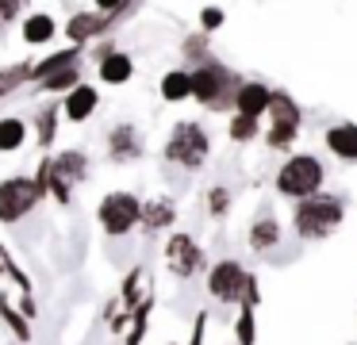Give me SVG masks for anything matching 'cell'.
Wrapping results in <instances>:
<instances>
[{"label":"cell","mask_w":357,"mask_h":345,"mask_svg":"<svg viewBox=\"0 0 357 345\" xmlns=\"http://www.w3.org/2000/svg\"><path fill=\"white\" fill-rule=\"evenodd\" d=\"M89 153L85 150H62L54 158H43V173H47V196H54V204L70 207L73 188L89 181Z\"/></svg>","instance_id":"obj_1"},{"label":"cell","mask_w":357,"mask_h":345,"mask_svg":"<svg viewBox=\"0 0 357 345\" xmlns=\"http://www.w3.org/2000/svg\"><path fill=\"white\" fill-rule=\"evenodd\" d=\"M342 215H346L342 196L319 192V196H311V199H300V204H296V234L307 238V242H319V238L334 234V230L342 227Z\"/></svg>","instance_id":"obj_2"},{"label":"cell","mask_w":357,"mask_h":345,"mask_svg":"<svg viewBox=\"0 0 357 345\" xmlns=\"http://www.w3.org/2000/svg\"><path fill=\"white\" fill-rule=\"evenodd\" d=\"M188 77H192V100H200L204 107H211V112L234 107V92H238L242 81L227 66H219V61L208 58L204 66L188 69Z\"/></svg>","instance_id":"obj_3"},{"label":"cell","mask_w":357,"mask_h":345,"mask_svg":"<svg viewBox=\"0 0 357 345\" xmlns=\"http://www.w3.org/2000/svg\"><path fill=\"white\" fill-rule=\"evenodd\" d=\"M208 153H211L208 130L192 119H181L177 127L169 130V138H165L162 158L169 161V165H181V169H200L204 161H208Z\"/></svg>","instance_id":"obj_4"},{"label":"cell","mask_w":357,"mask_h":345,"mask_svg":"<svg viewBox=\"0 0 357 345\" xmlns=\"http://www.w3.org/2000/svg\"><path fill=\"white\" fill-rule=\"evenodd\" d=\"M96 222H100V230L108 238L131 234V230L142 222V199L135 196V192H127V188L108 192V196H100V204H96Z\"/></svg>","instance_id":"obj_5"},{"label":"cell","mask_w":357,"mask_h":345,"mask_svg":"<svg viewBox=\"0 0 357 345\" xmlns=\"http://www.w3.org/2000/svg\"><path fill=\"white\" fill-rule=\"evenodd\" d=\"M319 188H323V161L311 158V153H296V158H288L284 165H280L277 173V192L288 199H311L319 196Z\"/></svg>","instance_id":"obj_6"},{"label":"cell","mask_w":357,"mask_h":345,"mask_svg":"<svg viewBox=\"0 0 357 345\" xmlns=\"http://www.w3.org/2000/svg\"><path fill=\"white\" fill-rule=\"evenodd\" d=\"M43 192L39 184H35V176H8V181H0V222L4 227H16V222H24L27 215L39 207Z\"/></svg>","instance_id":"obj_7"},{"label":"cell","mask_w":357,"mask_h":345,"mask_svg":"<svg viewBox=\"0 0 357 345\" xmlns=\"http://www.w3.org/2000/svg\"><path fill=\"white\" fill-rule=\"evenodd\" d=\"M269 130H265V142L273 146V150H288L296 138V130H300V107L292 104V100L284 96V92H273L269 100Z\"/></svg>","instance_id":"obj_8"},{"label":"cell","mask_w":357,"mask_h":345,"mask_svg":"<svg viewBox=\"0 0 357 345\" xmlns=\"http://www.w3.org/2000/svg\"><path fill=\"white\" fill-rule=\"evenodd\" d=\"M250 280H254V276H250L238 261H219V265H211V273H208V291L215 299H223V303H242Z\"/></svg>","instance_id":"obj_9"},{"label":"cell","mask_w":357,"mask_h":345,"mask_svg":"<svg viewBox=\"0 0 357 345\" xmlns=\"http://www.w3.org/2000/svg\"><path fill=\"white\" fill-rule=\"evenodd\" d=\"M165 265H169L173 276H181V280H192V276L204 268V250H200V242H196L192 234H169V242H165Z\"/></svg>","instance_id":"obj_10"},{"label":"cell","mask_w":357,"mask_h":345,"mask_svg":"<svg viewBox=\"0 0 357 345\" xmlns=\"http://www.w3.org/2000/svg\"><path fill=\"white\" fill-rule=\"evenodd\" d=\"M116 23L108 20V15H100L93 8V12H73L70 20H66V38H70V46H85V43H93V38H100L104 31H112Z\"/></svg>","instance_id":"obj_11"},{"label":"cell","mask_w":357,"mask_h":345,"mask_svg":"<svg viewBox=\"0 0 357 345\" xmlns=\"http://www.w3.org/2000/svg\"><path fill=\"white\" fill-rule=\"evenodd\" d=\"M96 107H100V89H93V84H85V81H81L73 92H66V100H62V115H66V123H73V127H81V123L93 119Z\"/></svg>","instance_id":"obj_12"},{"label":"cell","mask_w":357,"mask_h":345,"mask_svg":"<svg viewBox=\"0 0 357 345\" xmlns=\"http://www.w3.org/2000/svg\"><path fill=\"white\" fill-rule=\"evenodd\" d=\"M273 89L261 81H242L238 92H234V115H246V119H261L269 112Z\"/></svg>","instance_id":"obj_13"},{"label":"cell","mask_w":357,"mask_h":345,"mask_svg":"<svg viewBox=\"0 0 357 345\" xmlns=\"http://www.w3.org/2000/svg\"><path fill=\"white\" fill-rule=\"evenodd\" d=\"M108 158L112 161H139L142 158V135L135 123H116L108 130Z\"/></svg>","instance_id":"obj_14"},{"label":"cell","mask_w":357,"mask_h":345,"mask_svg":"<svg viewBox=\"0 0 357 345\" xmlns=\"http://www.w3.org/2000/svg\"><path fill=\"white\" fill-rule=\"evenodd\" d=\"M96 77L104 84H127L135 77V58L123 50H104L100 61H96Z\"/></svg>","instance_id":"obj_15"},{"label":"cell","mask_w":357,"mask_h":345,"mask_svg":"<svg viewBox=\"0 0 357 345\" xmlns=\"http://www.w3.org/2000/svg\"><path fill=\"white\" fill-rule=\"evenodd\" d=\"M177 222V204H173L169 196H154V199H142V230H150V234H158V230L173 227Z\"/></svg>","instance_id":"obj_16"},{"label":"cell","mask_w":357,"mask_h":345,"mask_svg":"<svg viewBox=\"0 0 357 345\" xmlns=\"http://www.w3.org/2000/svg\"><path fill=\"white\" fill-rule=\"evenodd\" d=\"M70 66H81V50H77V46H66V50H54V54H47V58L31 61V84L47 81V77L62 73V69H70Z\"/></svg>","instance_id":"obj_17"},{"label":"cell","mask_w":357,"mask_h":345,"mask_svg":"<svg viewBox=\"0 0 357 345\" xmlns=\"http://www.w3.org/2000/svg\"><path fill=\"white\" fill-rule=\"evenodd\" d=\"M326 146H331L334 158L357 161V123H338V127H331L326 130Z\"/></svg>","instance_id":"obj_18"},{"label":"cell","mask_w":357,"mask_h":345,"mask_svg":"<svg viewBox=\"0 0 357 345\" xmlns=\"http://www.w3.org/2000/svg\"><path fill=\"white\" fill-rule=\"evenodd\" d=\"M277 242H280V222L273 219L269 211H265V215H257V219L250 222V250L265 253V250H273Z\"/></svg>","instance_id":"obj_19"},{"label":"cell","mask_w":357,"mask_h":345,"mask_svg":"<svg viewBox=\"0 0 357 345\" xmlns=\"http://www.w3.org/2000/svg\"><path fill=\"white\" fill-rule=\"evenodd\" d=\"M20 35H24L27 46H47L50 38L58 35V23L50 20L47 12H31V15L24 20V31H20Z\"/></svg>","instance_id":"obj_20"},{"label":"cell","mask_w":357,"mask_h":345,"mask_svg":"<svg viewBox=\"0 0 357 345\" xmlns=\"http://www.w3.org/2000/svg\"><path fill=\"white\" fill-rule=\"evenodd\" d=\"M158 92H162L165 104H181V100L192 96V77H188V69H169V73L162 77V84H158Z\"/></svg>","instance_id":"obj_21"},{"label":"cell","mask_w":357,"mask_h":345,"mask_svg":"<svg viewBox=\"0 0 357 345\" xmlns=\"http://www.w3.org/2000/svg\"><path fill=\"white\" fill-rule=\"evenodd\" d=\"M27 142V123L20 115H4L0 119V153H20Z\"/></svg>","instance_id":"obj_22"},{"label":"cell","mask_w":357,"mask_h":345,"mask_svg":"<svg viewBox=\"0 0 357 345\" xmlns=\"http://www.w3.org/2000/svg\"><path fill=\"white\" fill-rule=\"evenodd\" d=\"M58 115H62V104H47L39 112V119H35V142L47 150V146H54V135H58Z\"/></svg>","instance_id":"obj_23"},{"label":"cell","mask_w":357,"mask_h":345,"mask_svg":"<svg viewBox=\"0 0 357 345\" xmlns=\"http://www.w3.org/2000/svg\"><path fill=\"white\" fill-rule=\"evenodd\" d=\"M81 84V66H70V69H62V73H54V77H47V81H39L35 89L39 92H50V96H58V92H73Z\"/></svg>","instance_id":"obj_24"},{"label":"cell","mask_w":357,"mask_h":345,"mask_svg":"<svg viewBox=\"0 0 357 345\" xmlns=\"http://www.w3.org/2000/svg\"><path fill=\"white\" fill-rule=\"evenodd\" d=\"M24 84H31V61H20V66L0 69V96H8V92L24 89Z\"/></svg>","instance_id":"obj_25"},{"label":"cell","mask_w":357,"mask_h":345,"mask_svg":"<svg viewBox=\"0 0 357 345\" xmlns=\"http://www.w3.org/2000/svg\"><path fill=\"white\" fill-rule=\"evenodd\" d=\"M0 276H8V280L16 284V288L24 291V296H31V280H27L24 268H20L16 261H12V253L4 250V242H0Z\"/></svg>","instance_id":"obj_26"},{"label":"cell","mask_w":357,"mask_h":345,"mask_svg":"<svg viewBox=\"0 0 357 345\" xmlns=\"http://www.w3.org/2000/svg\"><path fill=\"white\" fill-rule=\"evenodd\" d=\"M257 130H261V123H257V119H246V115H234V119L227 123V135H231V142H254Z\"/></svg>","instance_id":"obj_27"},{"label":"cell","mask_w":357,"mask_h":345,"mask_svg":"<svg viewBox=\"0 0 357 345\" xmlns=\"http://www.w3.org/2000/svg\"><path fill=\"white\" fill-rule=\"evenodd\" d=\"M0 319L8 322V326H12V334H16L20 342H31V330H27V319H24V314H16V311H12V307L4 303V299H0Z\"/></svg>","instance_id":"obj_28"},{"label":"cell","mask_w":357,"mask_h":345,"mask_svg":"<svg viewBox=\"0 0 357 345\" xmlns=\"http://www.w3.org/2000/svg\"><path fill=\"white\" fill-rule=\"evenodd\" d=\"M234 334H238V345H254V311H242L238 314Z\"/></svg>","instance_id":"obj_29"},{"label":"cell","mask_w":357,"mask_h":345,"mask_svg":"<svg viewBox=\"0 0 357 345\" xmlns=\"http://www.w3.org/2000/svg\"><path fill=\"white\" fill-rule=\"evenodd\" d=\"M227 207H231V192H227V188H211L208 192V211L219 219V215H227Z\"/></svg>","instance_id":"obj_30"},{"label":"cell","mask_w":357,"mask_h":345,"mask_svg":"<svg viewBox=\"0 0 357 345\" xmlns=\"http://www.w3.org/2000/svg\"><path fill=\"white\" fill-rule=\"evenodd\" d=\"M20 15H24V4H20V0H0V27H8Z\"/></svg>","instance_id":"obj_31"},{"label":"cell","mask_w":357,"mask_h":345,"mask_svg":"<svg viewBox=\"0 0 357 345\" xmlns=\"http://www.w3.org/2000/svg\"><path fill=\"white\" fill-rule=\"evenodd\" d=\"M200 27L204 31H219V27H223V8H204V12H200Z\"/></svg>","instance_id":"obj_32"},{"label":"cell","mask_w":357,"mask_h":345,"mask_svg":"<svg viewBox=\"0 0 357 345\" xmlns=\"http://www.w3.org/2000/svg\"><path fill=\"white\" fill-rule=\"evenodd\" d=\"M204 322H208V319L200 314V319H196V330H192V345H200V342H204Z\"/></svg>","instance_id":"obj_33"}]
</instances>
